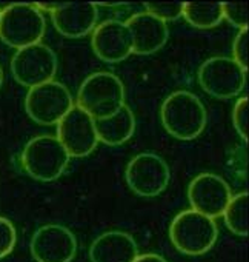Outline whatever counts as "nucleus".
Instances as JSON below:
<instances>
[{
  "mask_svg": "<svg viewBox=\"0 0 249 262\" xmlns=\"http://www.w3.org/2000/svg\"><path fill=\"white\" fill-rule=\"evenodd\" d=\"M162 123L168 133L180 141L198 138L208 122L206 108L191 91L180 90L169 94L160 108Z\"/></svg>",
  "mask_w": 249,
  "mask_h": 262,
  "instance_id": "nucleus-1",
  "label": "nucleus"
},
{
  "mask_svg": "<svg viewBox=\"0 0 249 262\" xmlns=\"http://www.w3.org/2000/svg\"><path fill=\"white\" fill-rule=\"evenodd\" d=\"M124 105V86L121 80L108 71L89 74L79 88L77 106L94 120L106 119Z\"/></svg>",
  "mask_w": 249,
  "mask_h": 262,
  "instance_id": "nucleus-2",
  "label": "nucleus"
},
{
  "mask_svg": "<svg viewBox=\"0 0 249 262\" xmlns=\"http://www.w3.org/2000/svg\"><path fill=\"white\" fill-rule=\"evenodd\" d=\"M218 237V227L214 219L194 210L179 213L169 225V239L183 254L200 256L209 251Z\"/></svg>",
  "mask_w": 249,
  "mask_h": 262,
  "instance_id": "nucleus-3",
  "label": "nucleus"
},
{
  "mask_svg": "<svg viewBox=\"0 0 249 262\" xmlns=\"http://www.w3.org/2000/svg\"><path fill=\"white\" fill-rule=\"evenodd\" d=\"M46 22L34 4H13L0 13V39L13 48L40 43Z\"/></svg>",
  "mask_w": 249,
  "mask_h": 262,
  "instance_id": "nucleus-4",
  "label": "nucleus"
},
{
  "mask_svg": "<svg viewBox=\"0 0 249 262\" xmlns=\"http://www.w3.org/2000/svg\"><path fill=\"white\" fill-rule=\"evenodd\" d=\"M69 155L57 138L40 135L33 138L22 151L23 170L40 182L59 179L69 164Z\"/></svg>",
  "mask_w": 249,
  "mask_h": 262,
  "instance_id": "nucleus-5",
  "label": "nucleus"
},
{
  "mask_svg": "<svg viewBox=\"0 0 249 262\" xmlns=\"http://www.w3.org/2000/svg\"><path fill=\"white\" fill-rule=\"evenodd\" d=\"M74 106L69 90L56 80L30 88L25 97L28 116L39 125H57L59 120Z\"/></svg>",
  "mask_w": 249,
  "mask_h": 262,
  "instance_id": "nucleus-6",
  "label": "nucleus"
},
{
  "mask_svg": "<svg viewBox=\"0 0 249 262\" xmlns=\"http://www.w3.org/2000/svg\"><path fill=\"white\" fill-rule=\"evenodd\" d=\"M57 65L56 53L43 43H36L16 51L11 59V73L20 85L34 88L54 80Z\"/></svg>",
  "mask_w": 249,
  "mask_h": 262,
  "instance_id": "nucleus-7",
  "label": "nucleus"
},
{
  "mask_svg": "<svg viewBox=\"0 0 249 262\" xmlns=\"http://www.w3.org/2000/svg\"><path fill=\"white\" fill-rule=\"evenodd\" d=\"M200 86L217 99H231L240 94L246 85V70L232 57H211L198 70Z\"/></svg>",
  "mask_w": 249,
  "mask_h": 262,
  "instance_id": "nucleus-8",
  "label": "nucleus"
},
{
  "mask_svg": "<svg viewBox=\"0 0 249 262\" xmlns=\"http://www.w3.org/2000/svg\"><path fill=\"white\" fill-rule=\"evenodd\" d=\"M128 187L142 198H156L166 190L171 179L168 164L154 153L133 158L124 171Z\"/></svg>",
  "mask_w": 249,
  "mask_h": 262,
  "instance_id": "nucleus-9",
  "label": "nucleus"
},
{
  "mask_svg": "<svg viewBox=\"0 0 249 262\" xmlns=\"http://www.w3.org/2000/svg\"><path fill=\"white\" fill-rule=\"evenodd\" d=\"M57 139L69 158L91 155L98 144L94 119L77 105L72 106L57 123Z\"/></svg>",
  "mask_w": 249,
  "mask_h": 262,
  "instance_id": "nucleus-10",
  "label": "nucleus"
},
{
  "mask_svg": "<svg viewBox=\"0 0 249 262\" xmlns=\"http://www.w3.org/2000/svg\"><path fill=\"white\" fill-rule=\"evenodd\" d=\"M232 198L229 184L214 173H202L195 176L188 188V199L194 211L215 219L223 216Z\"/></svg>",
  "mask_w": 249,
  "mask_h": 262,
  "instance_id": "nucleus-11",
  "label": "nucleus"
},
{
  "mask_svg": "<svg viewBox=\"0 0 249 262\" xmlns=\"http://www.w3.org/2000/svg\"><path fill=\"white\" fill-rule=\"evenodd\" d=\"M31 253L37 262H71L77 253V241L65 225L46 224L33 234Z\"/></svg>",
  "mask_w": 249,
  "mask_h": 262,
  "instance_id": "nucleus-12",
  "label": "nucleus"
},
{
  "mask_svg": "<svg viewBox=\"0 0 249 262\" xmlns=\"http://www.w3.org/2000/svg\"><path fill=\"white\" fill-rule=\"evenodd\" d=\"M91 47L95 56L108 63L128 59L133 53V42L124 22L106 20L92 31Z\"/></svg>",
  "mask_w": 249,
  "mask_h": 262,
  "instance_id": "nucleus-13",
  "label": "nucleus"
},
{
  "mask_svg": "<svg viewBox=\"0 0 249 262\" xmlns=\"http://www.w3.org/2000/svg\"><path fill=\"white\" fill-rule=\"evenodd\" d=\"M133 42V53L154 54L162 50L169 37V30L165 22L150 13H136L124 22Z\"/></svg>",
  "mask_w": 249,
  "mask_h": 262,
  "instance_id": "nucleus-14",
  "label": "nucleus"
},
{
  "mask_svg": "<svg viewBox=\"0 0 249 262\" xmlns=\"http://www.w3.org/2000/svg\"><path fill=\"white\" fill-rule=\"evenodd\" d=\"M56 30L69 39H79L97 27L98 10L94 4H60L51 13Z\"/></svg>",
  "mask_w": 249,
  "mask_h": 262,
  "instance_id": "nucleus-15",
  "label": "nucleus"
},
{
  "mask_svg": "<svg viewBox=\"0 0 249 262\" xmlns=\"http://www.w3.org/2000/svg\"><path fill=\"white\" fill-rule=\"evenodd\" d=\"M139 256L136 239L124 231H106L89 247L91 262H134Z\"/></svg>",
  "mask_w": 249,
  "mask_h": 262,
  "instance_id": "nucleus-16",
  "label": "nucleus"
},
{
  "mask_svg": "<svg viewBox=\"0 0 249 262\" xmlns=\"http://www.w3.org/2000/svg\"><path fill=\"white\" fill-rule=\"evenodd\" d=\"M94 126L98 142L109 147H118L133 138L136 131V116L128 105H123L112 116L94 120Z\"/></svg>",
  "mask_w": 249,
  "mask_h": 262,
  "instance_id": "nucleus-17",
  "label": "nucleus"
},
{
  "mask_svg": "<svg viewBox=\"0 0 249 262\" xmlns=\"http://www.w3.org/2000/svg\"><path fill=\"white\" fill-rule=\"evenodd\" d=\"M182 16L191 27L209 30L221 24L223 8L221 4H183Z\"/></svg>",
  "mask_w": 249,
  "mask_h": 262,
  "instance_id": "nucleus-18",
  "label": "nucleus"
},
{
  "mask_svg": "<svg viewBox=\"0 0 249 262\" xmlns=\"http://www.w3.org/2000/svg\"><path fill=\"white\" fill-rule=\"evenodd\" d=\"M226 227L237 236H247V193L232 196L223 211Z\"/></svg>",
  "mask_w": 249,
  "mask_h": 262,
  "instance_id": "nucleus-19",
  "label": "nucleus"
},
{
  "mask_svg": "<svg viewBox=\"0 0 249 262\" xmlns=\"http://www.w3.org/2000/svg\"><path fill=\"white\" fill-rule=\"evenodd\" d=\"M17 242V231L14 224L0 216V259H4L5 256H8Z\"/></svg>",
  "mask_w": 249,
  "mask_h": 262,
  "instance_id": "nucleus-20",
  "label": "nucleus"
},
{
  "mask_svg": "<svg viewBox=\"0 0 249 262\" xmlns=\"http://www.w3.org/2000/svg\"><path fill=\"white\" fill-rule=\"evenodd\" d=\"M145 11L166 24L168 20H177L182 17L183 4H146Z\"/></svg>",
  "mask_w": 249,
  "mask_h": 262,
  "instance_id": "nucleus-21",
  "label": "nucleus"
},
{
  "mask_svg": "<svg viewBox=\"0 0 249 262\" xmlns=\"http://www.w3.org/2000/svg\"><path fill=\"white\" fill-rule=\"evenodd\" d=\"M223 19L240 30H247V5L246 4H221Z\"/></svg>",
  "mask_w": 249,
  "mask_h": 262,
  "instance_id": "nucleus-22",
  "label": "nucleus"
},
{
  "mask_svg": "<svg viewBox=\"0 0 249 262\" xmlns=\"http://www.w3.org/2000/svg\"><path fill=\"white\" fill-rule=\"evenodd\" d=\"M247 97H240L232 110V123L240 138L247 142Z\"/></svg>",
  "mask_w": 249,
  "mask_h": 262,
  "instance_id": "nucleus-23",
  "label": "nucleus"
},
{
  "mask_svg": "<svg viewBox=\"0 0 249 262\" xmlns=\"http://www.w3.org/2000/svg\"><path fill=\"white\" fill-rule=\"evenodd\" d=\"M232 59L243 68H247V30H240L232 43Z\"/></svg>",
  "mask_w": 249,
  "mask_h": 262,
  "instance_id": "nucleus-24",
  "label": "nucleus"
},
{
  "mask_svg": "<svg viewBox=\"0 0 249 262\" xmlns=\"http://www.w3.org/2000/svg\"><path fill=\"white\" fill-rule=\"evenodd\" d=\"M134 262H168L165 257H162L160 254L156 253H146V254H140L136 257Z\"/></svg>",
  "mask_w": 249,
  "mask_h": 262,
  "instance_id": "nucleus-25",
  "label": "nucleus"
},
{
  "mask_svg": "<svg viewBox=\"0 0 249 262\" xmlns=\"http://www.w3.org/2000/svg\"><path fill=\"white\" fill-rule=\"evenodd\" d=\"M2 83H4V70L0 67V86H2Z\"/></svg>",
  "mask_w": 249,
  "mask_h": 262,
  "instance_id": "nucleus-26",
  "label": "nucleus"
},
{
  "mask_svg": "<svg viewBox=\"0 0 249 262\" xmlns=\"http://www.w3.org/2000/svg\"><path fill=\"white\" fill-rule=\"evenodd\" d=\"M0 13H2V10H0Z\"/></svg>",
  "mask_w": 249,
  "mask_h": 262,
  "instance_id": "nucleus-27",
  "label": "nucleus"
}]
</instances>
